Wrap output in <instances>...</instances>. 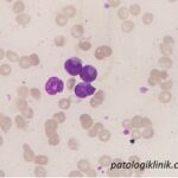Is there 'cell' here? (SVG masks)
Masks as SVG:
<instances>
[{
  "label": "cell",
  "mask_w": 178,
  "mask_h": 178,
  "mask_svg": "<svg viewBox=\"0 0 178 178\" xmlns=\"http://www.w3.org/2000/svg\"><path fill=\"white\" fill-rule=\"evenodd\" d=\"M70 105H71L70 99H62L58 101V107L62 109H68L70 107Z\"/></svg>",
  "instance_id": "cb8c5ba5"
},
{
  "label": "cell",
  "mask_w": 178,
  "mask_h": 178,
  "mask_svg": "<svg viewBox=\"0 0 178 178\" xmlns=\"http://www.w3.org/2000/svg\"><path fill=\"white\" fill-rule=\"evenodd\" d=\"M173 43V38L172 37H165L164 38V44L165 45H171Z\"/></svg>",
  "instance_id": "681fc988"
},
{
  "label": "cell",
  "mask_w": 178,
  "mask_h": 178,
  "mask_svg": "<svg viewBox=\"0 0 178 178\" xmlns=\"http://www.w3.org/2000/svg\"><path fill=\"white\" fill-rule=\"evenodd\" d=\"M56 23H57V25H59V26H64V25L68 23V18L64 17L63 14H58V16L56 17Z\"/></svg>",
  "instance_id": "83f0119b"
},
{
  "label": "cell",
  "mask_w": 178,
  "mask_h": 178,
  "mask_svg": "<svg viewBox=\"0 0 178 178\" xmlns=\"http://www.w3.org/2000/svg\"><path fill=\"white\" fill-rule=\"evenodd\" d=\"M23 115H24V118L31 119V118L33 116V111H32V108H25V109L23 111Z\"/></svg>",
  "instance_id": "ee69618b"
},
{
  "label": "cell",
  "mask_w": 178,
  "mask_h": 178,
  "mask_svg": "<svg viewBox=\"0 0 178 178\" xmlns=\"http://www.w3.org/2000/svg\"><path fill=\"white\" fill-rule=\"evenodd\" d=\"M68 146H69V148L70 150H72V151H76V150H78V143H77V140L76 139H70L69 141H68Z\"/></svg>",
  "instance_id": "836d02e7"
},
{
  "label": "cell",
  "mask_w": 178,
  "mask_h": 178,
  "mask_svg": "<svg viewBox=\"0 0 178 178\" xmlns=\"http://www.w3.org/2000/svg\"><path fill=\"white\" fill-rule=\"evenodd\" d=\"M78 46H80V49H81V50L87 51V50H89V49L92 48V43H90V41H89V39H83V41H81V42H80Z\"/></svg>",
  "instance_id": "44dd1931"
},
{
  "label": "cell",
  "mask_w": 178,
  "mask_h": 178,
  "mask_svg": "<svg viewBox=\"0 0 178 178\" xmlns=\"http://www.w3.org/2000/svg\"><path fill=\"white\" fill-rule=\"evenodd\" d=\"M74 84H75V78H70V80L68 81V83H67V87H68L69 90H70V89H72Z\"/></svg>",
  "instance_id": "f907efd6"
},
{
  "label": "cell",
  "mask_w": 178,
  "mask_h": 178,
  "mask_svg": "<svg viewBox=\"0 0 178 178\" xmlns=\"http://www.w3.org/2000/svg\"><path fill=\"white\" fill-rule=\"evenodd\" d=\"M145 139H150L151 137H153V130L151 128V127H146V130L143 132V134H141Z\"/></svg>",
  "instance_id": "7bdbcfd3"
},
{
  "label": "cell",
  "mask_w": 178,
  "mask_h": 178,
  "mask_svg": "<svg viewBox=\"0 0 178 178\" xmlns=\"http://www.w3.org/2000/svg\"><path fill=\"white\" fill-rule=\"evenodd\" d=\"M139 135H140V134H139L138 132H134V133H133V137H134V138H139Z\"/></svg>",
  "instance_id": "9f6ffc18"
},
{
  "label": "cell",
  "mask_w": 178,
  "mask_h": 178,
  "mask_svg": "<svg viewBox=\"0 0 178 178\" xmlns=\"http://www.w3.org/2000/svg\"><path fill=\"white\" fill-rule=\"evenodd\" d=\"M30 59H31L32 65H38V64H39V58H38L37 54H32V55L30 56Z\"/></svg>",
  "instance_id": "bcb514c9"
},
{
  "label": "cell",
  "mask_w": 178,
  "mask_h": 178,
  "mask_svg": "<svg viewBox=\"0 0 178 178\" xmlns=\"http://www.w3.org/2000/svg\"><path fill=\"white\" fill-rule=\"evenodd\" d=\"M103 130V125L101 124V122H96L95 125H94V127L90 130V131H89V137H96L98 135V133L99 132H101Z\"/></svg>",
  "instance_id": "4fadbf2b"
},
{
  "label": "cell",
  "mask_w": 178,
  "mask_h": 178,
  "mask_svg": "<svg viewBox=\"0 0 178 178\" xmlns=\"http://www.w3.org/2000/svg\"><path fill=\"white\" fill-rule=\"evenodd\" d=\"M16 22L22 24V25H26L30 23V17L27 14H18L16 18Z\"/></svg>",
  "instance_id": "e0dca14e"
},
{
  "label": "cell",
  "mask_w": 178,
  "mask_h": 178,
  "mask_svg": "<svg viewBox=\"0 0 178 178\" xmlns=\"http://www.w3.org/2000/svg\"><path fill=\"white\" fill-rule=\"evenodd\" d=\"M160 82V71L158 70H152L151 71V77L148 80V83L151 85H156L157 83Z\"/></svg>",
  "instance_id": "9c48e42d"
},
{
  "label": "cell",
  "mask_w": 178,
  "mask_h": 178,
  "mask_svg": "<svg viewBox=\"0 0 178 178\" xmlns=\"http://www.w3.org/2000/svg\"><path fill=\"white\" fill-rule=\"evenodd\" d=\"M35 174H36L37 177H45V176H46V171H45V169H44V167H42V166H37V167H36V170H35Z\"/></svg>",
  "instance_id": "d590c367"
},
{
  "label": "cell",
  "mask_w": 178,
  "mask_h": 178,
  "mask_svg": "<svg viewBox=\"0 0 178 178\" xmlns=\"http://www.w3.org/2000/svg\"><path fill=\"white\" fill-rule=\"evenodd\" d=\"M58 143H59V135L55 132L54 134H51L49 137V144L51 146H56V145H58Z\"/></svg>",
  "instance_id": "484cf974"
},
{
  "label": "cell",
  "mask_w": 178,
  "mask_h": 178,
  "mask_svg": "<svg viewBox=\"0 0 178 178\" xmlns=\"http://www.w3.org/2000/svg\"><path fill=\"white\" fill-rule=\"evenodd\" d=\"M128 14H130V12H128V10H127L126 7H121V9L119 10V12H118V17H119L120 19H127Z\"/></svg>",
  "instance_id": "d6a6232c"
},
{
  "label": "cell",
  "mask_w": 178,
  "mask_h": 178,
  "mask_svg": "<svg viewBox=\"0 0 178 178\" xmlns=\"http://www.w3.org/2000/svg\"><path fill=\"white\" fill-rule=\"evenodd\" d=\"M63 88H64V84L62 80H59L58 77H50L45 84V90L49 95H56L58 93H62Z\"/></svg>",
  "instance_id": "6da1fadb"
},
{
  "label": "cell",
  "mask_w": 178,
  "mask_h": 178,
  "mask_svg": "<svg viewBox=\"0 0 178 178\" xmlns=\"http://www.w3.org/2000/svg\"><path fill=\"white\" fill-rule=\"evenodd\" d=\"M128 12H130L131 14H133V16H138V14L140 13V6H139L138 4H133V5H131Z\"/></svg>",
  "instance_id": "1f68e13d"
},
{
  "label": "cell",
  "mask_w": 178,
  "mask_h": 178,
  "mask_svg": "<svg viewBox=\"0 0 178 178\" xmlns=\"http://www.w3.org/2000/svg\"><path fill=\"white\" fill-rule=\"evenodd\" d=\"M87 173H88V177H96L95 171H92V170L89 171V170H88V171H87Z\"/></svg>",
  "instance_id": "f5cc1de1"
},
{
  "label": "cell",
  "mask_w": 178,
  "mask_h": 178,
  "mask_svg": "<svg viewBox=\"0 0 178 178\" xmlns=\"http://www.w3.org/2000/svg\"><path fill=\"white\" fill-rule=\"evenodd\" d=\"M133 26H134L133 22H130V20H127V22H125V23L122 24L121 29H122V31H124V32H131V31L133 30Z\"/></svg>",
  "instance_id": "4316f807"
},
{
  "label": "cell",
  "mask_w": 178,
  "mask_h": 178,
  "mask_svg": "<svg viewBox=\"0 0 178 178\" xmlns=\"http://www.w3.org/2000/svg\"><path fill=\"white\" fill-rule=\"evenodd\" d=\"M16 124H17V127L19 130H24L25 126H26V122H25V120H24V118L22 115H17L16 116Z\"/></svg>",
  "instance_id": "d4e9b609"
},
{
  "label": "cell",
  "mask_w": 178,
  "mask_h": 178,
  "mask_svg": "<svg viewBox=\"0 0 178 178\" xmlns=\"http://www.w3.org/2000/svg\"><path fill=\"white\" fill-rule=\"evenodd\" d=\"M141 125V118L140 116H135L132 121H131V128H133V130H135V128H138V127H141L140 126Z\"/></svg>",
  "instance_id": "f546056e"
},
{
  "label": "cell",
  "mask_w": 178,
  "mask_h": 178,
  "mask_svg": "<svg viewBox=\"0 0 178 178\" xmlns=\"http://www.w3.org/2000/svg\"><path fill=\"white\" fill-rule=\"evenodd\" d=\"M160 51L163 52L164 57H165V56H169V55H171V54H172V49H171V46H170V45H165V44H161V45H160Z\"/></svg>",
  "instance_id": "f1b7e54d"
},
{
  "label": "cell",
  "mask_w": 178,
  "mask_h": 178,
  "mask_svg": "<svg viewBox=\"0 0 178 178\" xmlns=\"http://www.w3.org/2000/svg\"><path fill=\"white\" fill-rule=\"evenodd\" d=\"M141 127H146V126H151V120L150 119H146V118H141Z\"/></svg>",
  "instance_id": "c3c4849f"
},
{
  "label": "cell",
  "mask_w": 178,
  "mask_h": 178,
  "mask_svg": "<svg viewBox=\"0 0 178 178\" xmlns=\"http://www.w3.org/2000/svg\"><path fill=\"white\" fill-rule=\"evenodd\" d=\"M54 118H55V119H56L59 124H63V122L65 121V114H64V113H62V112L54 114Z\"/></svg>",
  "instance_id": "b9f144b4"
},
{
  "label": "cell",
  "mask_w": 178,
  "mask_h": 178,
  "mask_svg": "<svg viewBox=\"0 0 178 178\" xmlns=\"http://www.w3.org/2000/svg\"><path fill=\"white\" fill-rule=\"evenodd\" d=\"M103 100H105V93H103L102 90H99V92L94 95V98L90 100V106L95 108V107L100 106V105L103 102Z\"/></svg>",
  "instance_id": "52a82bcc"
},
{
  "label": "cell",
  "mask_w": 178,
  "mask_h": 178,
  "mask_svg": "<svg viewBox=\"0 0 178 178\" xmlns=\"http://www.w3.org/2000/svg\"><path fill=\"white\" fill-rule=\"evenodd\" d=\"M32 65V63H31V59H30V57H23V58H20L19 59V67L22 68V69H27V68H30Z\"/></svg>",
  "instance_id": "2e32d148"
},
{
  "label": "cell",
  "mask_w": 178,
  "mask_h": 178,
  "mask_svg": "<svg viewBox=\"0 0 178 178\" xmlns=\"http://www.w3.org/2000/svg\"><path fill=\"white\" fill-rule=\"evenodd\" d=\"M7 58L11 61V62H18L19 61V57H18V55L16 54V52H13V51H7Z\"/></svg>",
  "instance_id": "ab89813d"
},
{
  "label": "cell",
  "mask_w": 178,
  "mask_h": 178,
  "mask_svg": "<svg viewBox=\"0 0 178 178\" xmlns=\"http://www.w3.org/2000/svg\"><path fill=\"white\" fill-rule=\"evenodd\" d=\"M99 163H100V165H102V166H109L111 163H112V159H111L108 156H102V157L99 159Z\"/></svg>",
  "instance_id": "4dcf8cb0"
},
{
  "label": "cell",
  "mask_w": 178,
  "mask_h": 178,
  "mask_svg": "<svg viewBox=\"0 0 178 178\" xmlns=\"http://www.w3.org/2000/svg\"><path fill=\"white\" fill-rule=\"evenodd\" d=\"M33 157H35V154H33L32 150L30 148V146L27 144H24V159L26 161H32Z\"/></svg>",
  "instance_id": "8fae6325"
},
{
  "label": "cell",
  "mask_w": 178,
  "mask_h": 178,
  "mask_svg": "<svg viewBox=\"0 0 178 178\" xmlns=\"http://www.w3.org/2000/svg\"><path fill=\"white\" fill-rule=\"evenodd\" d=\"M141 92L145 93V92H147V89H146V88H141Z\"/></svg>",
  "instance_id": "6f0895ef"
},
{
  "label": "cell",
  "mask_w": 178,
  "mask_h": 178,
  "mask_svg": "<svg viewBox=\"0 0 178 178\" xmlns=\"http://www.w3.org/2000/svg\"><path fill=\"white\" fill-rule=\"evenodd\" d=\"M80 76H81V78L84 82L90 83V82H93V81L96 80V77H98V70L93 65H85V67L82 68V70L80 72Z\"/></svg>",
  "instance_id": "277c9868"
},
{
  "label": "cell",
  "mask_w": 178,
  "mask_h": 178,
  "mask_svg": "<svg viewBox=\"0 0 178 178\" xmlns=\"http://www.w3.org/2000/svg\"><path fill=\"white\" fill-rule=\"evenodd\" d=\"M80 121H81V125L84 130H89L93 125V118L88 114H82L80 118Z\"/></svg>",
  "instance_id": "ba28073f"
},
{
  "label": "cell",
  "mask_w": 178,
  "mask_h": 178,
  "mask_svg": "<svg viewBox=\"0 0 178 178\" xmlns=\"http://www.w3.org/2000/svg\"><path fill=\"white\" fill-rule=\"evenodd\" d=\"M35 160H36V163H37L38 165H45V164L49 161V159H48L46 156H38Z\"/></svg>",
  "instance_id": "f35d334b"
},
{
  "label": "cell",
  "mask_w": 178,
  "mask_h": 178,
  "mask_svg": "<svg viewBox=\"0 0 178 178\" xmlns=\"http://www.w3.org/2000/svg\"><path fill=\"white\" fill-rule=\"evenodd\" d=\"M152 22H153V14H152V13H146V14L143 17V23H144V24L150 25Z\"/></svg>",
  "instance_id": "74e56055"
},
{
  "label": "cell",
  "mask_w": 178,
  "mask_h": 178,
  "mask_svg": "<svg viewBox=\"0 0 178 178\" xmlns=\"http://www.w3.org/2000/svg\"><path fill=\"white\" fill-rule=\"evenodd\" d=\"M11 125H12L11 119L7 118V116L1 115V121H0V127H1V130H3L4 132H7V131L10 130V127H11Z\"/></svg>",
  "instance_id": "30bf717a"
},
{
  "label": "cell",
  "mask_w": 178,
  "mask_h": 178,
  "mask_svg": "<svg viewBox=\"0 0 178 178\" xmlns=\"http://www.w3.org/2000/svg\"><path fill=\"white\" fill-rule=\"evenodd\" d=\"M65 70L68 74H70L71 76H76V75H80L81 70H82V61L77 57H71L69 59L65 61Z\"/></svg>",
  "instance_id": "7a4b0ae2"
},
{
  "label": "cell",
  "mask_w": 178,
  "mask_h": 178,
  "mask_svg": "<svg viewBox=\"0 0 178 178\" xmlns=\"http://www.w3.org/2000/svg\"><path fill=\"white\" fill-rule=\"evenodd\" d=\"M111 55H112V49L109 46H106V45L98 48L96 51H95V58L99 59V61L103 59V58H106V57H108Z\"/></svg>",
  "instance_id": "5b68a950"
},
{
  "label": "cell",
  "mask_w": 178,
  "mask_h": 178,
  "mask_svg": "<svg viewBox=\"0 0 178 178\" xmlns=\"http://www.w3.org/2000/svg\"><path fill=\"white\" fill-rule=\"evenodd\" d=\"M69 177H82V174L80 171H72L69 173Z\"/></svg>",
  "instance_id": "816d5d0a"
},
{
  "label": "cell",
  "mask_w": 178,
  "mask_h": 178,
  "mask_svg": "<svg viewBox=\"0 0 178 178\" xmlns=\"http://www.w3.org/2000/svg\"><path fill=\"white\" fill-rule=\"evenodd\" d=\"M58 127V121L56 119H51V120H48L45 122V133L48 137H50L51 134H54L56 132Z\"/></svg>",
  "instance_id": "8992f818"
},
{
  "label": "cell",
  "mask_w": 178,
  "mask_h": 178,
  "mask_svg": "<svg viewBox=\"0 0 178 178\" xmlns=\"http://www.w3.org/2000/svg\"><path fill=\"white\" fill-rule=\"evenodd\" d=\"M18 95H19V98H22V99H25V98L29 95L27 88H26V87H20V88L18 89Z\"/></svg>",
  "instance_id": "8d00e7d4"
},
{
  "label": "cell",
  "mask_w": 178,
  "mask_h": 178,
  "mask_svg": "<svg viewBox=\"0 0 178 178\" xmlns=\"http://www.w3.org/2000/svg\"><path fill=\"white\" fill-rule=\"evenodd\" d=\"M160 87H161V89H164V90H167V89H171V87H172V82H171V81L163 82V83H160Z\"/></svg>",
  "instance_id": "7dc6e473"
},
{
  "label": "cell",
  "mask_w": 178,
  "mask_h": 178,
  "mask_svg": "<svg viewBox=\"0 0 178 178\" xmlns=\"http://www.w3.org/2000/svg\"><path fill=\"white\" fill-rule=\"evenodd\" d=\"M99 139L101 141H108L111 139V132L107 131V130H102L100 132V134H99Z\"/></svg>",
  "instance_id": "7402d4cb"
},
{
  "label": "cell",
  "mask_w": 178,
  "mask_h": 178,
  "mask_svg": "<svg viewBox=\"0 0 178 178\" xmlns=\"http://www.w3.org/2000/svg\"><path fill=\"white\" fill-rule=\"evenodd\" d=\"M159 64L161 68H165V69H169L172 67V61L169 58V57H161L159 59Z\"/></svg>",
  "instance_id": "ac0fdd59"
},
{
  "label": "cell",
  "mask_w": 178,
  "mask_h": 178,
  "mask_svg": "<svg viewBox=\"0 0 178 178\" xmlns=\"http://www.w3.org/2000/svg\"><path fill=\"white\" fill-rule=\"evenodd\" d=\"M0 69H1V71H0V72H1L3 76H9L11 74V67L9 64H3Z\"/></svg>",
  "instance_id": "e575fe53"
},
{
  "label": "cell",
  "mask_w": 178,
  "mask_h": 178,
  "mask_svg": "<svg viewBox=\"0 0 178 178\" xmlns=\"http://www.w3.org/2000/svg\"><path fill=\"white\" fill-rule=\"evenodd\" d=\"M77 166H78L80 171H83V172H87L88 170H90V164H89V161H87V160H80Z\"/></svg>",
  "instance_id": "d6986e66"
},
{
  "label": "cell",
  "mask_w": 178,
  "mask_h": 178,
  "mask_svg": "<svg viewBox=\"0 0 178 178\" xmlns=\"http://www.w3.org/2000/svg\"><path fill=\"white\" fill-rule=\"evenodd\" d=\"M83 32H84V30H83V27H82L81 25H75V26H72V29H71V36L75 37V38L82 37Z\"/></svg>",
  "instance_id": "5bb4252c"
},
{
  "label": "cell",
  "mask_w": 178,
  "mask_h": 178,
  "mask_svg": "<svg viewBox=\"0 0 178 178\" xmlns=\"http://www.w3.org/2000/svg\"><path fill=\"white\" fill-rule=\"evenodd\" d=\"M30 94H31V96L35 98V99H39V98H41V92H39V89H37V88H32L31 92H30Z\"/></svg>",
  "instance_id": "f6af8a7d"
},
{
  "label": "cell",
  "mask_w": 178,
  "mask_h": 178,
  "mask_svg": "<svg viewBox=\"0 0 178 178\" xmlns=\"http://www.w3.org/2000/svg\"><path fill=\"white\" fill-rule=\"evenodd\" d=\"M167 77V72L166 71H161L160 72V80H165Z\"/></svg>",
  "instance_id": "db71d44e"
},
{
  "label": "cell",
  "mask_w": 178,
  "mask_h": 178,
  "mask_svg": "<svg viewBox=\"0 0 178 178\" xmlns=\"http://www.w3.org/2000/svg\"><path fill=\"white\" fill-rule=\"evenodd\" d=\"M16 107H17V109H19V111H24L25 108H27V101L25 100V99H18L17 100V102H16Z\"/></svg>",
  "instance_id": "ffe728a7"
},
{
  "label": "cell",
  "mask_w": 178,
  "mask_h": 178,
  "mask_svg": "<svg viewBox=\"0 0 178 178\" xmlns=\"http://www.w3.org/2000/svg\"><path fill=\"white\" fill-rule=\"evenodd\" d=\"M25 9V5L23 1H17L14 5H13V12L14 13H22Z\"/></svg>",
  "instance_id": "603a6c76"
},
{
  "label": "cell",
  "mask_w": 178,
  "mask_h": 178,
  "mask_svg": "<svg viewBox=\"0 0 178 178\" xmlns=\"http://www.w3.org/2000/svg\"><path fill=\"white\" fill-rule=\"evenodd\" d=\"M158 99H159V101H160L161 103H167V102H170V101H171L172 96H171V94H170L169 92H165V90H164L163 93H160V94H159Z\"/></svg>",
  "instance_id": "9a60e30c"
},
{
  "label": "cell",
  "mask_w": 178,
  "mask_h": 178,
  "mask_svg": "<svg viewBox=\"0 0 178 178\" xmlns=\"http://www.w3.org/2000/svg\"><path fill=\"white\" fill-rule=\"evenodd\" d=\"M62 14H63L64 17H67V18H74L75 14H76V10H75L74 6H65V7L63 9Z\"/></svg>",
  "instance_id": "7c38bea8"
},
{
  "label": "cell",
  "mask_w": 178,
  "mask_h": 178,
  "mask_svg": "<svg viewBox=\"0 0 178 178\" xmlns=\"http://www.w3.org/2000/svg\"><path fill=\"white\" fill-rule=\"evenodd\" d=\"M55 44L57 46H64L65 45V38L63 36H57L55 38Z\"/></svg>",
  "instance_id": "60d3db41"
},
{
  "label": "cell",
  "mask_w": 178,
  "mask_h": 178,
  "mask_svg": "<svg viewBox=\"0 0 178 178\" xmlns=\"http://www.w3.org/2000/svg\"><path fill=\"white\" fill-rule=\"evenodd\" d=\"M74 90H75V95L77 98L82 99V98H87L89 95H93L95 93V88L87 82H82V83L76 84Z\"/></svg>",
  "instance_id": "3957f363"
},
{
  "label": "cell",
  "mask_w": 178,
  "mask_h": 178,
  "mask_svg": "<svg viewBox=\"0 0 178 178\" xmlns=\"http://www.w3.org/2000/svg\"><path fill=\"white\" fill-rule=\"evenodd\" d=\"M109 4H111L112 6H114V7H116V6L120 4V1H109Z\"/></svg>",
  "instance_id": "11a10c76"
}]
</instances>
